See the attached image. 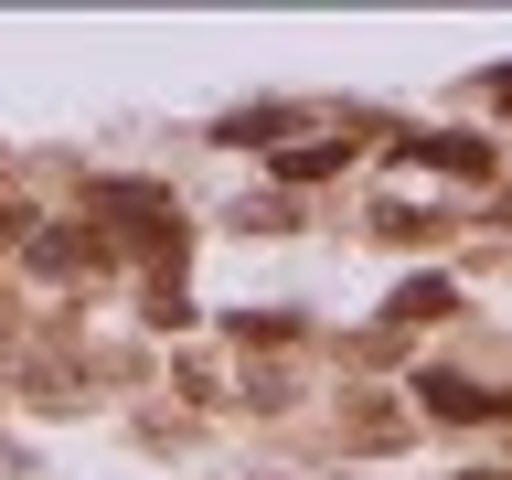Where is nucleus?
Segmentation results:
<instances>
[{"label":"nucleus","mask_w":512,"mask_h":480,"mask_svg":"<svg viewBox=\"0 0 512 480\" xmlns=\"http://www.w3.org/2000/svg\"><path fill=\"white\" fill-rule=\"evenodd\" d=\"M502 107H512V75H502Z\"/></svg>","instance_id":"1"}]
</instances>
